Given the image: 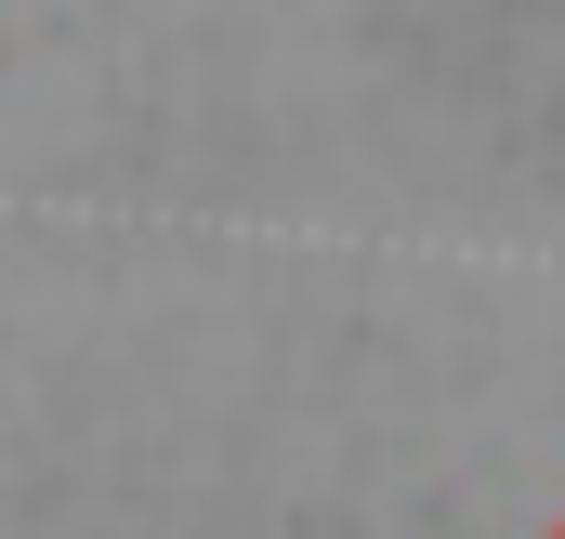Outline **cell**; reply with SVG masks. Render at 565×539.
Masks as SVG:
<instances>
[{"instance_id": "cell-1", "label": "cell", "mask_w": 565, "mask_h": 539, "mask_svg": "<svg viewBox=\"0 0 565 539\" xmlns=\"http://www.w3.org/2000/svg\"><path fill=\"white\" fill-rule=\"evenodd\" d=\"M553 539H565V527H553Z\"/></svg>"}]
</instances>
